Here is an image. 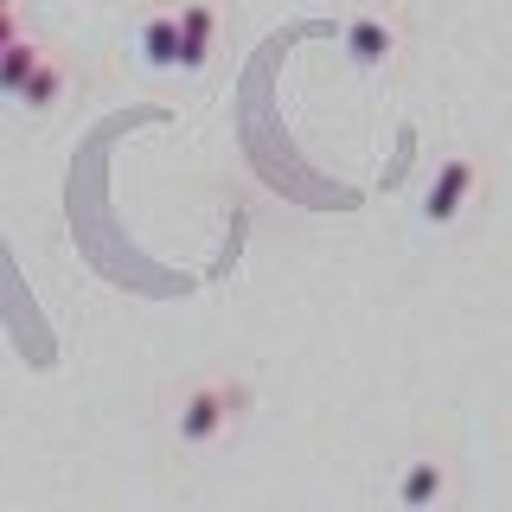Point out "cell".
Wrapping results in <instances>:
<instances>
[{
  "label": "cell",
  "instance_id": "6",
  "mask_svg": "<svg viewBox=\"0 0 512 512\" xmlns=\"http://www.w3.org/2000/svg\"><path fill=\"white\" fill-rule=\"evenodd\" d=\"M135 52L148 71H180V7L173 13H148L135 32Z\"/></svg>",
  "mask_w": 512,
  "mask_h": 512
},
{
  "label": "cell",
  "instance_id": "4",
  "mask_svg": "<svg viewBox=\"0 0 512 512\" xmlns=\"http://www.w3.org/2000/svg\"><path fill=\"white\" fill-rule=\"evenodd\" d=\"M212 52H218V7L186 0L180 7V71H205Z\"/></svg>",
  "mask_w": 512,
  "mask_h": 512
},
{
  "label": "cell",
  "instance_id": "7",
  "mask_svg": "<svg viewBox=\"0 0 512 512\" xmlns=\"http://www.w3.org/2000/svg\"><path fill=\"white\" fill-rule=\"evenodd\" d=\"M45 64V52L32 39H13L7 52H0V96H13V103H20V90L32 84V71H39Z\"/></svg>",
  "mask_w": 512,
  "mask_h": 512
},
{
  "label": "cell",
  "instance_id": "8",
  "mask_svg": "<svg viewBox=\"0 0 512 512\" xmlns=\"http://www.w3.org/2000/svg\"><path fill=\"white\" fill-rule=\"evenodd\" d=\"M58 96H64V64H58V58H45L39 71H32V84L20 90V109H52Z\"/></svg>",
  "mask_w": 512,
  "mask_h": 512
},
{
  "label": "cell",
  "instance_id": "2",
  "mask_svg": "<svg viewBox=\"0 0 512 512\" xmlns=\"http://www.w3.org/2000/svg\"><path fill=\"white\" fill-rule=\"evenodd\" d=\"M474 186H480V160L474 154H448L436 173H429V186H423V224H455L461 212H468V199H474Z\"/></svg>",
  "mask_w": 512,
  "mask_h": 512
},
{
  "label": "cell",
  "instance_id": "10",
  "mask_svg": "<svg viewBox=\"0 0 512 512\" xmlns=\"http://www.w3.org/2000/svg\"><path fill=\"white\" fill-rule=\"evenodd\" d=\"M0 13H13V0H0Z\"/></svg>",
  "mask_w": 512,
  "mask_h": 512
},
{
  "label": "cell",
  "instance_id": "9",
  "mask_svg": "<svg viewBox=\"0 0 512 512\" xmlns=\"http://www.w3.org/2000/svg\"><path fill=\"white\" fill-rule=\"evenodd\" d=\"M13 39H20V20H13V13H0V52H7Z\"/></svg>",
  "mask_w": 512,
  "mask_h": 512
},
{
  "label": "cell",
  "instance_id": "5",
  "mask_svg": "<svg viewBox=\"0 0 512 512\" xmlns=\"http://www.w3.org/2000/svg\"><path fill=\"white\" fill-rule=\"evenodd\" d=\"M448 493V461L442 455H416L404 474H397V506L404 512H429Z\"/></svg>",
  "mask_w": 512,
  "mask_h": 512
},
{
  "label": "cell",
  "instance_id": "3",
  "mask_svg": "<svg viewBox=\"0 0 512 512\" xmlns=\"http://www.w3.org/2000/svg\"><path fill=\"white\" fill-rule=\"evenodd\" d=\"M346 52H352V64H359V71H384V64L397 58V26L384 20V13H352Z\"/></svg>",
  "mask_w": 512,
  "mask_h": 512
},
{
  "label": "cell",
  "instance_id": "1",
  "mask_svg": "<svg viewBox=\"0 0 512 512\" xmlns=\"http://www.w3.org/2000/svg\"><path fill=\"white\" fill-rule=\"evenodd\" d=\"M237 410H244V384H231V378H205V384H192V391L180 397L173 436H180L186 448H212L224 429L237 423Z\"/></svg>",
  "mask_w": 512,
  "mask_h": 512
}]
</instances>
